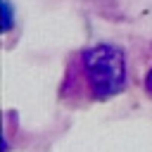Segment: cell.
<instances>
[{
    "label": "cell",
    "mask_w": 152,
    "mask_h": 152,
    "mask_svg": "<svg viewBox=\"0 0 152 152\" xmlns=\"http://www.w3.org/2000/svg\"><path fill=\"white\" fill-rule=\"evenodd\" d=\"M83 69L97 100H107L126 86V59L116 45H97L83 52Z\"/></svg>",
    "instance_id": "obj_1"
},
{
    "label": "cell",
    "mask_w": 152,
    "mask_h": 152,
    "mask_svg": "<svg viewBox=\"0 0 152 152\" xmlns=\"http://www.w3.org/2000/svg\"><path fill=\"white\" fill-rule=\"evenodd\" d=\"M12 19H14V14H12V2H10V0H2V31H10V28H12Z\"/></svg>",
    "instance_id": "obj_2"
},
{
    "label": "cell",
    "mask_w": 152,
    "mask_h": 152,
    "mask_svg": "<svg viewBox=\"0 0 152 152\" xmlns=\"http://www.w3.org/2000/svg\"><path fill=\"white\" fill-rule=\"evenodd\" d=\"M145 90H147V93L152 95V69L147 71V78H145Z\"/></svg>",
    "instance_id": "obj_3"
}]
</instances>
